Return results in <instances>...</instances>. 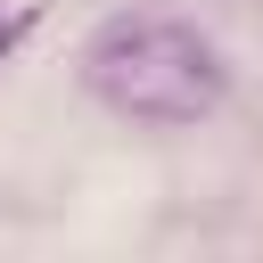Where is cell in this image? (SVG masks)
I'll return each mask as SVG.
<instances>
[{
    "label": "cell",
    "instance_id": "1",
    "mask_svg": "<svg viewBox=\"0 0 263 263\" xmlns=\"http://www.w3.org/2000/svg\"><path fill=\"white\" fill-rule=\"evenodd\" d=\"M82 74L132 123H197L222 99V49L181 16H115L82 49Z\"/></svg>",
    "mask_w": 263,
    "mask_h": 263
}]
</instances>
